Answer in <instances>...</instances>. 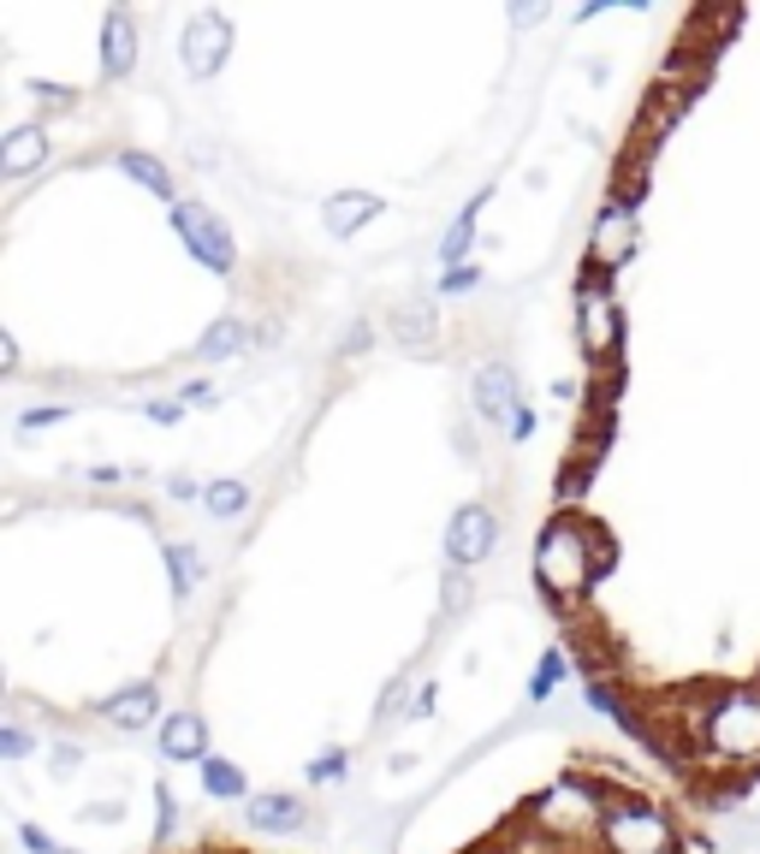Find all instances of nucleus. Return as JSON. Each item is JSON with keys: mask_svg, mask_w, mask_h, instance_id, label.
Masks as SVG:
<instances>
[{"mask_svg": "<svg viewBox=\"0 0 760 854\" xmlns=\"http://www.w3.org/2000/svg\"><path fill=\"white\" fill-rule=\"evenodd\" d=\"M725 167L737 196H707L725 226L713 238L648 155L624 143L612 160L701 244H666L601 202L577 291L582 386L540 535V594L559 629L582 623L666 522L690 535L695 564L730 576L671 772L701 807L760 784V149H725Z\"/></svg>", "mask_w": 760, "mask_h": 854, "instance_id": "f257e3e1", "label": "nucleus"}, {"mask_svg": "<svg viewBox=\"0 0 760 854\" xmlns=\"http://www.w3.org/2000/svg\"><path fill=\"white\" fill-rule=\"evenodd\" d=\"M440 854H713L683 801L630 760L570 754Z\"/></svg>", "mask_w": 760, "mask_h": 854, "instance_id": "f03ea898", "label": "nucleus"}, {"mask_svg": "<svg viewBox=\"0 0 760 854\" xmlns=\"http://www.w3.org/2000/svg\"><path fill=\"white\" fill-rule=\"evenodd\" d=\"M167 854H286V849H256V843H232V836H209V843L167 849Z\"/></svg>", "mask_w": 760, "mask_h": 854, "instance_id": "7ed1b4c3", "label": "nucleus"}]
</instances>
